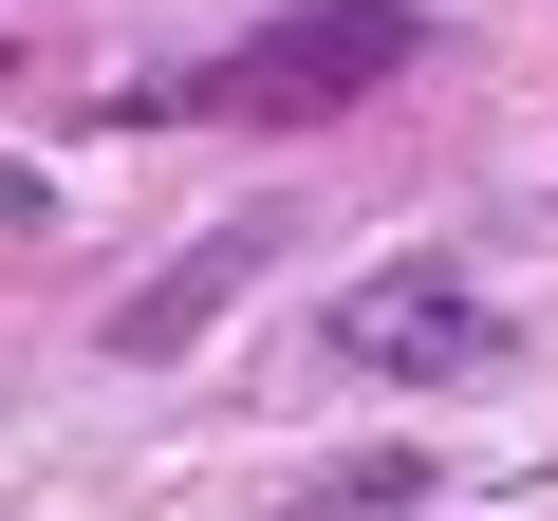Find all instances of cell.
<instances>
[{
    "mask_svg": "<svg viewBox=\"0 0 558 521\" xmlns=\"http://www.w3.org/2000/svg\"><path fill=\"white\" fill-rule=\"evenodd\" d=\"M391 75H410V0H317V20L242 38L186 112H223V131H317V112H354V94H391Z\"/></svg>",
    "mask_w": 558,
    "mask_h": 521,
    "instance_id": "cell-1",
    "label": "cell"
},
{
    "mask_svg": "<svg viewBox=\"0 0 558 521\" xmlns=\"http://www.w3.org/2000/svg\"><path fill=\"white\" fill-rule=\"evenodd\" d=\"M336 354H354V373H391V391H447V373H484V354H502V299H484V280H428V260H391V280H354V299H336Z\"/></svg>",
    "mask_w": 558,
    "mask_h": 521,
    "instance_id": "cell-2",
    "label": "cell"
}]
</instances>
